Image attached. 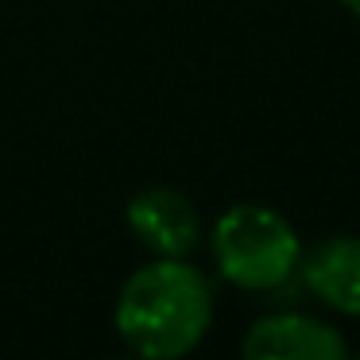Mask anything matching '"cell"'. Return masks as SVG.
<instances>
[{
	"instance_id": "6da1fadb",
	"label": "cell",
	"mask_w": 360,
	"mask_h": 360,
	"mask_svg": "<svg viewBox=\"0 0 360 360\" xmlns=\"http://www.w3.org/2000/svg\"><path fill=\"white\" fill-rule=\"evenodd\" d=\"M117 333L148 360H179L213 321V290L198 267L159 256L128 275L117 298Z\"/></svg>"
},
{
	"instance_id": "7a4b0ae2",
	"label": "cell",
	"mask_w": 360,
	"mask_h": 360,
	"mask_svg": "<svg viewBox=\"0 0 360 360\" xmlns=\"http://www.w3.org/2000/svg\"><path fill=\"white\" fill-rule=\"evenodd\" d=\"M213 259L240 290H275L298 271L302 244L283 213L267 205H233L213 225Z\"/></svg>"
},
{
	"instance_id": "3957f363",
	"label": "cell",
	"mask_w": 360,
	"mask_h": 360,
	"mask_svg": "<svg viewBox=\"0 0 360 360\" xmlns=\"http://www.w3.org/2000/svg\"><path fill=\"white\" fill-rule=\"evenodd\" d=\"M128 229L140 236L143 248H151L155 256L182 259L198 248L202 240V221L198 210L190 205L186 194L171 186H151L128 202Z\"/></svg>"
},
{
	"instance_id": "277c9868",
	"label": "cell",
	"mask_w": 360,
	"mask_h": 360,
	"mask_svg": "<svg viewBox=\"0 0 360 360\" xmlns=\"http://www.w3.org/2000/svg\"><path fill=\"white\" fill-rule=\"evenodd\" d=\"M248 360H345L349 345L333 326L306 314H267L244 337Z\"/></svg>"
},
{
	"instance_id": "5b68a950",
	"label": "cell",
	"mask_w": 360,
	"mask_h": 360,
	"mask_svg": "<svg viewBox=\"0 0 360 360\" xmlns=\"http://www.w3.org/2000/svg\"><path fill=\"white\" fill-rule=\"evenodd\" d=\"M298 267L314 298L337 314L360 318V236H326L298 259Z\"/></svg>"
},
{
	"instance_id": "8992f818",
	"label": "cell",
	"mask_w": 360,
	"mask_h": 360,
	"mask_svg": "<svg viewBox=\"0 0 360 360\" xmlns=\"http://www.w3.org/2000/svg\"><path fill=\"white\" fill-rule=\"evenodd\" d=\"M341 4H345L349 12H356V16H360V0H341Z\"/></svg>"
}]
</instances>
